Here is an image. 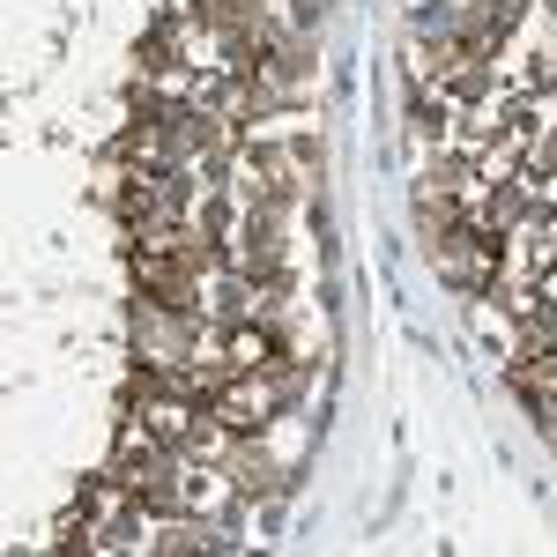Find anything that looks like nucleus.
<instances>
[{"label": "nucleus", "mask_w": 557, "mask_h": 557, "mask_svg": "<svg viewBox=\"0 0 557 557\" xmlns=\"http://www.w3.org/2000/svg\"><path fill=\"white\" fill-rule=\"evenodd\" d=\"M215 535H201V520H172V528H157V550H209Z\"/></svg>", "instance_id": "1"}]
</instances>
